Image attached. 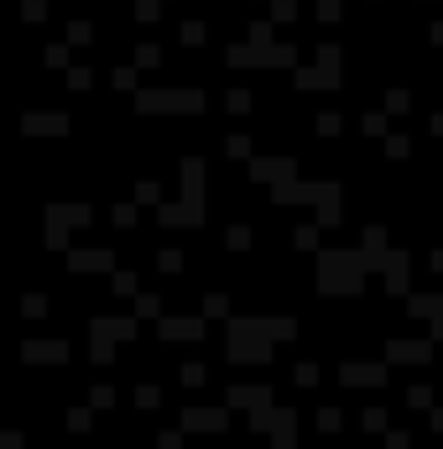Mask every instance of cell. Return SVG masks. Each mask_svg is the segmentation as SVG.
<instances>
[{
	"instance_id": "16",
	"label": "cell",
	"mask_w": 443,
	"mask_h": 449,
	"mask_svg": "<svg viewBox=\"0 0 443 449\" xmlns=\"http://www.w3.org/2000/svg\"><path fill=\"white\" fill-rule=\"evenodd\" d=\"M433 131H443V115H433Z\"/></svg>"
},
{
	"instance_id": "2",
	"label": "cell",
	"mask_w": 443,
	"mask_h": 449,
	"mask_svg": "<svg viewBox=\"0 0 443 449\" xmlns=\"http://www.w3.org/2000/svg\"><path fill=\"white\" fill-rule=\"evenodd\" d=\"M339 68H344L339 47L324 42V47H318V63H313V68H298V73H292V84H298V89H339L344 84Z\"/></svg>"
},
{
	"instance_id": "3",
	"label": "cell",
	"mask_w": 443,
	"mask_h": 449,
	"mask_svg": "<svg viewBox=\"0 0 443 449\" xmlns=\"http://www.w3.org/2000/svg\"><path fill=\"white\" fill-rule=\"evenodd\" d=\"M141 110H204V89H136Z\"/></svg>"
},
{
	"instance_id": "10",
	"label": "cell",
	"mask_w": 443,
	"mask_h": 449,
	"mask_svg": "<svg viewBox=\"0 0 443 449\" xmlns=\"http://www.w3.org/2000/svg\"><path fill=\"white\" fill-rule=\"evenodd\" d=\"M21 16H26V21H37V16H47V0H26V6H21Z\"/></svg>"
},
{
	"instance_id": "15",
	"label": "cell",
	"mask_w": 443,
	"mask_h": 449,
	"mask_svg": "<svg viewBox=\"0 0 443 449\" xmlns=\"http://www.w3.org/2000/svg\"><path fill=\"white\" fill-rule=\"evenodd\" d=\"M427 37H433V42L443 47V21H438V26H427Z\"/></svg>"
},
{
	"instance_id": "5",
	"label": "cell",
	"mask_w": 443,
	"mask_h": 449,
	"mask_svg": "<svg viewBox=\"0 0 443 449\" xmlns=\"http://www.w3.org/2000/svg\"><path fill=\"white\" fill-rule=\"evenodd\" d=\"M272 21H298V0H272Z\"/></svg>"
},
{
	"instance_id": "11",
	"label": "cell",
	"mask_w": 443,
	"mask_h": 449,
	"mask_svg": "<svg viewBox=\"0 0 443 449\" xmlns=\"http://www.w3.org/2000/svg\"><path fill=\"white\" fill-rule=\"evenodd\" d=\"M68 84H73V89H89L94 73H89V68H68Z\"/></svg>"
},
{
	"instance_id": "7",
	"label": "cell",
	"mask_w": 443,
	"mask_h": 449,
	"mask_svg": "<svg viewBox=\"0 0 443 449\" xmlns=\"http://www.w3.org/2000/svg\"><path fill=\"white\" fill-rule=\"evenodd\" d=\"M204 37H209V32H204V21H183V42H188V47H198Z\"/></svg>"
},
{
	"instance_id": "9",
	"label": "cell",
	"mask_w": 443,
	"mask_h": 449,
	"mask_svg": "<svg viewBox=\"0 0 443 449\" xmlns=\"http://www.w3.org/2000/svg\"><path fill=\"white\" fill-rule=\"evenodd\" d=\"M115 89L126 95V89H136V68H115Z\"/></svg>"
},
{
	"instance_id": "13",
	"label": "cell",
	"mask_w": 443,
	"mask_h": 449,
	"mask_svg": "<svg viewBox=\"0 0 443 449\" xmlns=\"http://www.w3.org/2000/svg\"><path fill=\"white\" fill-rule=\"evenodd\" d=\"M339 16V0H318V21H334Z\"/></svg>"
},
{
	"instance_id": "4",
	"label": "cell",
	"mask_w": 443,
	"mask_h": 449,
	"mask_svg": "<svg viewBox=\"0 0 443 449\" xmlns=\"http://www.w3.org/2000/svg\"><path fill=\"white\" fill-rule=\"evenodd\" d=\"M26 131H68V115L47 110V115H26Z\"/></svg>"
},
{
	"instance_id": "6",
	"label": "cell",
	"mask_w": 443,
	"mask_h": 449,
	"mask_svg": "<svg viewBox=\"0 0 443 449\" xmlns=\"http://www.w3.org/2000/svg\"><path fill=\"white\" fill-rule=\"evenodd\" d=\"M68 42H73V47H89V42H94V26H89V21H73V26H68Z\"/></svg>"
},
{
	"instance_id": "14",
	"label": "cell",
	"mask_w": 443,
	"mask_h": 449,
	"mask_svg": "<svg viewBox=\"0 0 443 449\" xmlns=\"http://www.w3.org/2000/svg\"><path fill=\"white\" fill-rule=\"evenodd\" d=\"M230 110H250V95H245V89H230Z\"/></svg>"
},
{
	"instance_id": "8",
	"label": "cell",
	"mask_w": 443,
	"mask_h": 449,
	"mask_svg": "<svg viewBox=\"0 0 443 449\" xmlns=\"http://www.w3.org/2000/svg\"><path fill=\"white\" fill-rule=\"evenodd\" d=\"M136 63H141V68H157V63H162V47H157V42H146V47L136 52Z\"/></svg>"
},
{
	"instance_id": "1",
	"label": "cell",
	"mask_w": 443,
	"mask_h": 449,
	"mask_svg": "<svg viewBox=\"0 0 443 449\" xmlns=\"http://www.w3.org/2000/svg\"><path fill=\"white\" fill-rule=\"evenodd\" d=\"M224 63H230V68H292V63H298V47H287V42H266V47L240 42V47L224 52Z\"/></svg>"
},
{
	"instance_id": "12",
	"label": "cell",
	"mask_w": 443,
	"mask_h": 449,
	"mask_svg": "<svg viewBox=\"0 0 443 449\" xmlns=\"http://www.w3.org/2000/svg\"><path fill=\"white\" fill-rule=\"evenodd\" d=\"M365 131H370V136H381V131H386V115L370 110V115H365Z\"/></svg>"
}]
</instances>
